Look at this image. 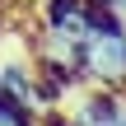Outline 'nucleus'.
<instances>
[{
	"instance_id": "nucleus-1",
	"label": "nucleus",
	"mask_w": 126,
	"mask_h": 126,
	"mask_svg": "<svg viewBox=\"0 0 126 126\" xmlns=\"http://www.w3.org/2000/svg\"><path fill=\"white\" fill-rule=\"evenodd\" d=\"M70 126H126V103L117 89H103V84H89L75 103H70Z\"/></svg>"
},
{
	"instance_id": "nucleus-2",
	"label": "nucleus",
	"mask_w": 126,
	"mask_h": 126,
	"mask_svg": "<svg viewBox=\"0 0 126 126\" xmlns=\"http://www.w3.org/2000/svg\"><path fill=\"white\" fill-rule=\"evenodd\" d=\"M42 28H56L65 37H79L89 28V0H42Z\"/></svg>"
},
{
	"instance_id": "nucleus-3",
	"label": "nucleus",
	"mask_w": 126,
	"mask_h": 126,
	"mask_svg": "<svg viewBox=\"0 0 126 126\" xmlns=\"http://www.w3.org/2000/svg\"><path fill=\"white\" fill-rule=\"evenodd\" d=\"M0 126H37V108L28 98H14L0 89Z\"/></svg>"
},
{
	"instance_id": "nucleus-4",
	"label": "nucleus",
	"mask_w": 126,
	"mask_h": 126,
	"mask_svg": "<svg viewBox=\"0 0 126 126\" xmlns=\"http://www.w3.org/2000/svg\"><path fill=\"white\" fill-rule=\"evenodd\" d=\"M89 5H108V9H122V0H89Z\"/></svg>"
},
{
	"instance_id": "nucleus-5",
	"label": "nucleus",
	"mask_w": 126,
	"mask_h": 126,
	"mask_svg": "<svg viewBox=\"0 0 126 126\" xmlns=\"http://www.w3.org/2000/svg\"><path fill=\"white\" fill-rule=\"evenodd\" d=\"M122 14H126V0H122Z\"/></svg>"
}]
</instances>
